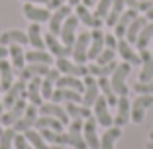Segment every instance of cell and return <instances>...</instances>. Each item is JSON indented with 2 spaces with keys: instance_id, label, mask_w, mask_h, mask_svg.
<instances>
[{
  "instance_id": "cell-1",
  "label": "cell",
  "mask_w": 153,
  "mask_h": 149,
  "mask_svg": "<svg viewBox=\"0 0 153 149\" xmlns=\"http://www.w3.org/2000/svg\"><path fill=\"white\" fill-rule=\"evenodd\" d=\"M131 73V65L126 63V61H122V63H118L116 71L110 75V85H112L114 92H116L118 96H128V85H126V79L130 77Z\"/></svg>"
},
{
  "instance_id": "cell-2",
  "label": "cell",
  "mask_w": 153,
  "mask_h": 149,
  "mask_svg": "<svg viewBox=\"0 0 153 149\" xmlns=\"http://www.w3.org/2000/svg\"><path fill=\"white\" fill-rule=\"evenodd\" d=\"M153 106V94H137V98L131 100V116L130 122L141 124L145 118V112Z\"/></svg>"
},
{
  "instance_id": "cell-3",
  "label": "cell",
  "mask_w": 153,
  "mask_h": 149,
  "mask_svg": "<svg viewBox=\"0 0 153 149\" xmlns=\"http://www.w3.org/2000/svg\"><path fill=\"white\" fill-rule=\"evenodd\" d=\"M55 69H57L61 75H71V77H79V79H85L88 75V67L81 63H75L71 61L69 57H59L55 61Z\"/></svg>"
},
{
  "instance_id": "cell-4",
  "label": "cell",
  "mask_w": 153,
  "mask_h": 149,
  "mask_svg": "<svg viewBox=\"0 0 153 149\" xmlns=\"http://www.w3.org/2000/svg\"><path fill=\"white\" fill-rule=\"evenodd\" d=\"M92 116L96 118V122L100 124L102 128H110L114 126V116L110 114V106H108V100L104 96H98L92 106Z\"/></svg>"
},
{
  "instance_id": "cell-5",
  "label": "cell",
  "mask_w": 153,
  "mask_h": 149,
  "mask_svg": "<svg viewBox=\"0 0 153 149\" xmlns=\"http://www.w3.org/2000/svg\"><path fill=\"white\" fill-rule=\"evenodd\" d=\"M22 12H24V16L33 24L49 22V18H51V10L47 8V6L43 8V6H39V4H30V2H24Z\"/></svg>"
},
{
  "instance_id": "cell-6",
  "label": "cell",
  "mask_w": 153,
  "mask_h": 149,
  "mask_svg": "<svg viewBox=\"0 0 153 149\" xmlns=\"http://www.w3.org/2000/svg\"><path fill=\"white\" fill-rule=\"evenodd\" d=\"M37 116H39V108H37V106H33V104H27V106H26V112H24V116L12 126L14 131H16V133H24V131L32 130V128L36 126Z\"/></svg>"
},
{
  "instance_id": "cell-7",
  "label": "cell",
  "mask_w": 153,
  "mask_h": 149,
  "mask_svg": "<svg viewBox=\"0 0 153 149\" xmlns=\"http://www.w3.org/2000/svg\"><path fill=\"white\" fill-rule=\"evenodd\" d=\"M79 18H76L75 14H71V16H67V20L63 22V26H61V33H59V37H61V41H63V45L67 47H73L76 41V26H79Z\"/></svg>"
},
{
  "instance_id": "cell-8",
  "label": "cell",
  "mask_w": 153,
  "mask_h": 149,
  "mask_svg": "<svg viewBox=\"0 0 153 149\" xmlns=\"http://www.w3.org/2000/svg\"><path fill=\"white\" fill-rule=\"evenodd\" d=\"M88 45H90V33H79L75 45H73V61L75 63H81L85 65L88 61Z\"/></svg>"
},
{
  "instance_id": "cell-9",
  "label": "cell",
  "mask_w": 153,
  "mask_h": 149,
  "mask_svg": "<svg viewBox=\"0 0 153 149\" xmlns=\"http://www.w3.org/2000/svg\"><path fill=\"white\" fill-rule=\"evenodd\" d=\"M26 88H27V82L22 81V79H18V81H16V82H14V85L8 88V90L4 92L2 106L8 110L10 106H14V102H18L20 98H26Z\"/></svg>"
},
{
  "instance_id": "cell-10",
  "label": "cell",
  "mask_w": 153,
  "mask_h": 149,
  "mask_svg": "<svg viewBox=\"0 0 153 149\" xmlns=\"http://www.w3.org/2000/svg\"><path fill=\"white\" fill-rule=\"evenodd\" d=\"M39 114L41 116H51V118H57L59 122L63 124V126H69L71 124V118H69L67 110L57 102H45L39 106Z\"/></svg>"
},
{
  "instance_id": "cell-11",
  "label": "cell",
  "mask_w": 153,
  "mask_h": 149,
  "mask_svg": "<svg viewBox=\"0 0 153 149\" xmlns=\"http://www.w3.org/2000/svg\"><path fill=\"white\" fill-rule=\"evenodd\" d=\"M71 14H73V6H69V4H63L61 8L53 10V12H51V18H49V33L59 36L63 22L67 20V16H71Z\"/></svg>"
},
{
  "instance_id": "cell-12",
  "label": "cell",
  "mask_w": 153,
  "mask_h": 149,
  "mask_svg": "<svg viewBox=\"0 0 153 149\" xmlns=\"http://www.w3.org/2000/svg\"><path fill=\"white\" fill-rule=\"evenodd\" d=\"M85 92H82V104L85 106H88V108H92L96 102V98L100 96V88H98V81H96V77H92V75H86L85 79Z\"/></svg>"
},
{
  "instance_id": "cell-13",
  "label": "cell",
  "mask_w": 153,
  "mask_h": 149,
  "mask_svg": "<svg viewBox=\"0 0 153 149\" xmlns=\"http://www.w3.org/2000/svg\"><path fill=\"white\" fill-rule=\"evenodd\" d=\"M96 118L90 116L85 120V126H82V137H85L88 149H100V137L96 133Z\"/></svg>"
},
{
  "instance_id": "cell-14",
  "label": "cell",
  "mask_w": 153,
  "mask_h": 149,
  "mask_svg": "<svg viewBox=\"0 0 153 149\" xmlns=\"http://www.w3.org/2000/svg\"><path fill=\"white\" fill-rule=\"evenodd\" d=\"M131 116V100H128V96H118L116 104V116H114V126L122 128L130 122Z\"/></svg>"
},
{
  "instance_id": "cell-15",
  "label": "cell",
  "mask_w": 153,
  "mask_h": 149,
  "mask_svg": "<svg viewBox=\"0 0 153 149\" xmlns=\"http://www.w3.org/2000/svg\"><path fill=\"white\" fill-rule=\"evenodd\" d=\"M75 16L79 18V22H81V24L92 27V30H100V27L104 26V20L96 18L94 14L90 12V8H86L85 4H76L75 6Z\"/></svg>"
},
{
  "instance_id": "cell-16",
  "label": "cell",
  "mask_w": 153,
  "mask_h": 149,
  "mask_svg": "<svg viewBox=\"0 0 153 149\" xmlns=\"http://www.w3.org/2000/svg\"><path fill=\"white\" fill-rule=\"evenodd\" d=\"M45 47H47V51H49L53 57H69V55H73V47H67L63 45L61 41L57 39V36H53V33H45Z\"/></svg>"
},
{
  "instance_id": "cell-17",
  "label": "cell",
  "mask_w": 153,
  "mask_h": 149,
  "mask_svg": "<svg viewBox=\"0 0 153 149\" xmlns=\"http://www.w3.org/2000/svg\"><path fill=\"white\" fill-rule=\"evenodd\" d=\"M26 106H27L26 98H20L18 102H14V106H10V108L6 110L4 114H2V124H4L6 128H12L14 124H16L20 118L24 116V112H26Z\"/></svg>"
},
{
  "instance_id": "cell-18",
  "label": "cell",
  "mask_w": 153,
  "mask_h": 149,
  "mask_svg": "<svg viewBox=\"0 0 153 149\" xmlns=\"http://www.w3.org/2000/svg\"><path fill=\"white\" fill-rule=\"evenodd\" d=\"M116 53L120 55L126 63H130L131 67L134 65H141V59H140V53H135L134 47H131V43L126 39V37H122V39H118V47H116Z\"/></svg>"
},
{
  "instance_id": "cell-19",
  "label": "cell",
  "mask_w": 153,
  "mask_h": 149,
  "mask_svg": "<svg viewBox=\"0 0 153 149\" xmlns=\"http://www.w3.org/2000/svg\"><path fill=\"white\" fill-rule=\"evenodd\" d=\"M49 65H43V63H27L24 65V69H20L18 71V77L22 79V81H30V79L33 77H45L47 73H49Z\"/></svg>"
},
{
  "instance_id": "cell-20",
  "label": "cell",
  "mask_w": 153,
  "mask_h": 149,
  "mask_svg": "<svg viewBox=\"0 0 153 149\" xmlns=\"http://www.w3.org/2000/svg\"><path fill=\"white\" fill-rule=\"evenodd\" d=\"M41 79L43 77H33L27 81V88H26V100H30V104L39 108L43 104V96H41Z\"/></svg>"
},
{
  "instance_id": "cell-21",
  "label": "cell",
  "mask_w": 153,
  "mask_h": 149,
  "mask_svg": "<svg viewBox=\"0 0 153 149\" xmlns=\"http://www.w3.org/2000/svg\"><path fill=\"white\" fill-rule=\"evenodd\" d=\"M137 16H140V12H135V10H131V8L124 10V14L120 16V20H118L116 26H114V36H116L118 39L126 37V32H128V27H130V24L134 22Z\"/></svg>"
},
{
  "instance_id": "cell-22",
  "label": "cell",
  "mask_w": 153,
  "mask_h": 149,
  "mask_svg": "<svg viewBox=\"0 0 153 149\" xmlns=\"http://www.w3.org/2000/svg\"><path fill=\"white\" fill-rule=\"evenodd\" d=\"M140 59H141L140 82H151L153 81V53L143 49V51H140Z\"/></svg>"
},
{
  "instance_id": "cell-23",
  "label": "cell",
  "mask_w": 153,
  "mask_h": 149,
  "mask_svg": "<svg viewBox=\"0 0 153 149\" xmlns=\"http://www.w3.org/2000/svg\"><path fill=\"white\" fill-rule=\"evenodd\" d=\"M12 43H18V45H30V39H27V33L22 30H8L0 36V45H12Z\"/></svg>"
},
{
  "instance_id": "cell-24",
  "label": "cell",
  "mask_w": 153,
  "mask_h": 149,
  "mask_svg": "<svg viewBox=\"0 0 153 149\" xmlns=\"http://www.w3.org/2000/svg\"><path fill=\"white\" fill-rule=\"evenodd\" d=\"M51 102H79L82 104V94L76 90H71V88H55L53 94H51Z\"/></svg>"
},
{
  "instance_id": "cell-25",
  "label": "cell",
  "mask_w": 153,
  "mask_h": 149,
  "mask_svg": "<svg viewBox=\"0 0 153 149\" xmlns=\"http://www.w3.org/2000/svg\"><path fill=\"white\" fill-rule=\"evenodd\" d=\"M55 88H71L76 92H85V81L79 77H71V75H61L55 82Z\"/></svg>"
},
{
  "instance_id": "cell-26",
  "label": "cell",
  "mask_w": 153,
  "mask_h": 149,
  "mask_svg": "<svg viewBox=\"0 0 153 149\" xmlns=\"http://www.w3.org/2000/svg\"><path fill=\"white\" fill-rule=\"evenodd\" d=\"M104 32L102 30H94V32L90 33V45H88V59H96L104 49Z\"/></svg>"
},
{
  "instance_id": "cell-27",
  "label": "cell",
  "mask_w": 153,
  "mask_h": 149,
  "mask_svg": "<svg viewBox=\"0 0 153 149\" xmlns=\"http://www.w3.org/2000/svg\"><path fill=\"white\" fill-rule=\"evenodd\" d=\"M14 67L10 61H6V59H2L0 61V86H2V90H8L10 86L14 85Z\"/></svg>"
},
{
  "instance_id": "cell-28",
  "label": "cell",
  "mask_w": 153,
  "mask_h": 149,
  "mask_svg": "<svg viewBox=\"0 0 153 149\" xmlns=\"http://www.w3.org/2000/svg\"><path fill=\"white\" fill-rule=\"evenodd\" d=\"M65 110H67L69 118H73V120H86V118L92 116V108H88L85 104H79V102H67Z\"/></svg>"
},
{
  "instance_id": "cell-29",
  "label": "cell",
  "mask_w": 153,
  "mask_h": 149,
  "mask_svg": "<svg viewBox=\"0 0 153 149\" xmlns=\"http://www.w3.org/2000/svg\"><path fill=\"white\" fill-rule=\"evenodd\" d=\"M120 137H122V128H118V126L106 128L104 136L100 137V149H114V145H116V141Z\"/></svg>"
},
{
  "instance_id": "cell-30",
  "label": "cell",
  "mask_w": 153,
  "mask_h": 149,
  "mask_svg": "<svg viewBox=\"0 0 153 149\" xmlns=\"http://www.w3.org/2000/svg\"><path fill=\"white\" fill-rule=\"evenodd\" d=\"M8 57H10V61H12V67H14L16 73H18L20 69H24V65H26V53H24L22 45H18V43L8 45Z\"/></svg>"
},
{
  "instance_id": "cell-31",
  "label": "cell",
  "mask_w": 153,
  "mask_h": 149,
  "mask_svg": "<svg viewBox=\"0 0 153 149\" xmlns=\"http://www.w3.org/2000/svg\"><path fill=\"white\" fill-rule=\"evenodd\" d=\"M147 22H149V20L140 14V16L130 24V27H128V32H126V39L130 41L131 45H135V41H137V37H140V32L145 27V24H147Z\"/></svg>"
},
{
  "instance_id": "cell-32",
  "label": "cell",
  "mask_w": 153,
  "mask_h": 149,
  "mask_svg": "<svg viewBox=\"0 0 153 149\" xmlns=\"http://www.w3.org/2000/svg\"><path fill=\"white\" fill-rule=\"evenodd\" d=\"M27 39H30V45L33 49H45V39H43V33H41V26L39 24H32L27 27Z\"/></svg>"
},
{
  "instance_id": "cell-33",
  "label": "cell",
  "mask_w": 153,
  "mask_h": 149,
  "mask_svg": "<svg viewBox=\"0 0 153 149\" xmlns=\"http://www.w3.org/2000/svg\"><path fill=\"white\" fill-rule=\"evenodd\" d=\"M36 130H53V131H63V124L59 122L57 118H51V116H37V120H36Z\"/></svg>"
},
{
  "instance_id": "cell-34",
  "label": "cell",
  "mask_w": 153,
  "mask_h": 149,
  "mask_svg": "<svg viewBox=\"0 0 153 149\" xmlns=\"http://www.w3.org/2000/svg\"><path fill=\"white\" fill-rule=\"evenodd\" d=\"M26 63H43V65H51L53 63V55L47 53L43 49H32L26 53Z\"/></svg>"
},
{
  "instance_id": "cell-35",
  "label": "cell",
  "mask_w": 153,
  "mask_h": 149,
  "mask_svg": "<svg viewBox=\"0 0 153 149\" xmlns=\"http://www.w3.org/2000/svg\"><path fill=\"white\" fill-rule=\"evenodd\" d=\"M118 63L116 61H112V63H106V65H98V63H90L88 65V75H92V77H108V75H112L114 71H116Z\"/></svg>"
},
{
  "instance_id": "cell-36",
  "label": "cell",
  "mask_w": 153,
  "mask_h": 149,
  "mask_svg": "<svg viewBox=\"0 0 153 149\" xmlns=\"http://www.w3.org/2000/svg\"><path fill=\"white\" fill-rule=\"evenodd\" d=\"M151 41H153V22H147L145 27L140 32V37L135 41V47H137V51H143V49H147V45Z\"/></svg>"
},
{
  "instance_id": "cell-37",
  "label": "cell",
  "mask_w": 153,
  "mask_h": 149,
  "mask_svg": "<svg viewBox=\"0 0 153 149\" xmlns=\"http://www.w3.org/2000/svg\"><path fill=\"white\" fill-rule=\"evenodd\" d=\"M124 8H126L124 0H114V4H112V8H110L106 20H104V24H108V26H116V22L120 20L122 14H124Z\"/></svg>"
},
{
  "instance_id": "cell-38",
  "label": "cell",
  "mask_w": 153,
  "mask_h": 149,
  "mask_svg": "<svg viewBox=\"0 0 153 149\" xmlns=\"http://www.w3.org/2000/svg\"><path fill=\"white\" fill-rule=\"evenodd\" d=\"M24 136H26V139L33 145V149H47V147H49L47 141L43 139V136H41V131L33 130V128H32V130H27V131H24Z\"/></svg>"
},
{
  "instance_id": "cell-39",
  "label": "cell",
  "mask_w": 153,
  "mask_h": 149,
  "mask_svg": "<svg viewBox=\"0 0 153 149\" xmlns=\"http://www.w3.org/2000/svg\"><path fill=\"white\" fill-rule=\"evenodd\" d=\"M14 137H16L14 128H6L0 133V149H14Z\"/></svg>"
},
{
  "instance_id": "cell-40",
  "label": "cell",
  "mask_w": 153,
  "mask_h": 149,
  "mask_svg": "<svg viewBox=\"0 0 153 149\" xmlns=\"http://www.w3.org/2000/svg\"><path fill=\"white\" fill-rule=\"evenodd\" d=\"M112 4H114V0H98V2H96V8H94V16L100 18V20H106Z\"/></svg>"
},
{
  "instance_id": "cell-41",
  "label": "cell",
  "mask_w": 153,
  "mask_h": 149,
  "mask_svg": "<svg viewBox=\"0 0 153 149\" xmlns=\"http://www.w3.org/2000/svg\"><path fill=\"white\" fill-rule=\"evenodd\" d=\"M114 59H116V51H114V49H108V47H104L102 53H100L98 57L94 59V63H98V65H106V63H112Z\"/></svg>"
},
{
  "instance_id": "cell-42",
  "label": "cell",
  "mask_w": 153,
  "mask_h": 149,
  "mask_svg": "<svg viewBox=\"0 0 153 149\" xmlns=\"http://www.w3.org/2000/svg\"><path fill=\"white\" fill-rule=\"evenodd\" d=\"M135 94H153V81L151 82H135L134 85Z\"/></svg>"
},
{
  "instance_id": "cell-43",
  "label": "cell",
  "mask_w": 153,
  "mask_h": 149,
  "mask_svg": "<svg viewBox=\"0 0 153 149\" xmlns=\"http://www.w3.org/2000/svg\"><path fill=\"white\" fill-rule=\"evenodd\" d=\"M14 149H33V145L26 139L24 133H16V137H14Z\"/></svg>"
},
{
  "instance_id": "cell-44",
  "label": "cell",
  "mask_w": 153,
  "mask_h": 149,
  "mask_svg": "<svg viewBox=\"0 0 153 149\" xmlns=\"http://www.w3.org/2000/svg\"><path fill=\"white\" fill-rule=\"evenodd\" d=\"M104 45L108 47V49H114V51H116V47H118V37L114 36V33L104 36Z\"/></svg>"
},
{
  "instance_id": "cell-45",
  "label": "cell",
  "mask_w": 153,
  "mask_h": 149,
  "mask_svg": "<svg viewBox=\"0 0 153 149\" xmlns=\"http://www.w3.org/2000/svg\"><path fill=\"white\" fill-rule=\"evenodd\" d=\"M69 0H49V4H47V8L49 10H57V8H61L63 4H67Z\"/></svg>"
},
{
  "instance_id": "cell-46",
  "label": "cell",
  "mask_w": 153,
  "mask_h": 149,
  "mask_svg": "<svg viewBox=\"0 0 153 149\" xmlns=\"http://www.w3.org/2000/svg\"><path fill=\"white\" fill-rule=\"evenodd\" d=\"M22 2H30V4H39V6H47L49 0H22Z\"/></svg>"
},
{
  "instance_id": "cell-47",
  "label": "cell",
  "mask_w": 153,
  "mask_h": 149,
  "mask_svg": "<svg viewBox=\"0 0 153 149\" xmlns=\"http://www.w3.org/2000/svg\"><path fill=\"white\" fill-rule=\"evenodd\" d=\"M8 57V47L6 45H0V61H2V59H6Z\"/></svg>"
},
{
  "instance_id": "cell-48",
  "label": "cell",
  "mask_w": 153,
  "mask_h": 149,
  "mask_svg": "<svg viewBox=\"0 0 153 149\" xmlns=\"http://www.w3.org/2000/svg\"><path fill=\"white\" fill-rule=\"evenodd\" d=\"M2 114H4V106H2V102H0V133L4 131V124H2Z\"/></svg>"
},
{
  "instance_id": "cell-49",
  "label": "cell",
  "mask_w": 153,
  "mask_h": 149,
  "mask_svg": "<svg viewBox=\"0 0 153 149\" xmlns=\"http://www.w3.org/2000/svg\"><path fill=\"white\" fill-rule=\"evenodd\" d=\"M96 2H98V0H81V4H85L86 8H90V6H94Z\"/></svg>"
},
{
  "instance_id": "cell-50",
  "label": "cell",
  "mask_w": 153,
  "mask_h": 149,
  "mask_svg": "<svg viewBox=\"0 0 153 149\" xmlns=\"http://www.w3.org/2000/svg\"><path fill=\"white\" fill-rule=\"evenodd\" d=\"M145 18H147L149 22H153V6H151V8L147 10V12H145Z\"/></svg>"
},
{
  "instance_id": "cell-51",
  "label": "cell",
  "mask_w": 153,
  "mask_h": 149,
  "mask_svg": "<svg viewBox=\"0 0 153 149\" xmlns=\"http://www.w3.org/2000/svg\"><path fill=\"white\" fill-rule=\"evenodd\" d=\"M67 4H69V6H73V8H75V6H76V4H81V0H69Z\"/></svg>"
},
{
  "instance_id": "cell-52",
  "label": "cell",
  "mask_w": 153,
  "mask_h": 149,
  "mask_svg": "<svg viewBox=\"0 0 153 149\" xmlns=\"http://www.w3.org/2000/svg\"><path fill=\"white\" fill-rule=\"evenodd\" d=\"M47 149H63V145H49Z\"/></svg>"
},
{
  "instance_id": "cell-53",
  "label": "cell",
  "mask_w": 153,
  "mask_h": 149,
  "mask_svg": "<svg viewBox=\"0 0 153 149\" xmlns=\"http://www.w3.org/2000/svg\"><path fill=\"white\" fill-rule=\"evenodd\" d=\"M145 149H153V141H151V139L147 141V145H145Z\"/></svg>"
},
{
  "instance_id": "cell-54",
  "label": "cell",
  "mask_w": 153,
  "mask_h": 149,
  "mask_svg": "<svg viewBox=\"0 0 153 149\" xmlns=\"http://www.w3.org/2000/svg\"><path fill=\"white\" fill-rule=\"evenodd\" d=\"M149 139H151V141H153V130H151V131H149Z\"/></svg>"
},
{
  "instance_id": "cell-55",
  "label": "cell",
  "mask_w": 153,
  "mask_h": 149,
  "mask_svg": "<svg viewBox=\"0 0 153 149\" xmlns=\"http://www.w3.org/2000/svg\"><path fill=\"white\" fill-rule=\"evenodd\" d=\"M2 92H4V90H2V86H0V94H2Z\"/></svg>"
}]
</instances>
